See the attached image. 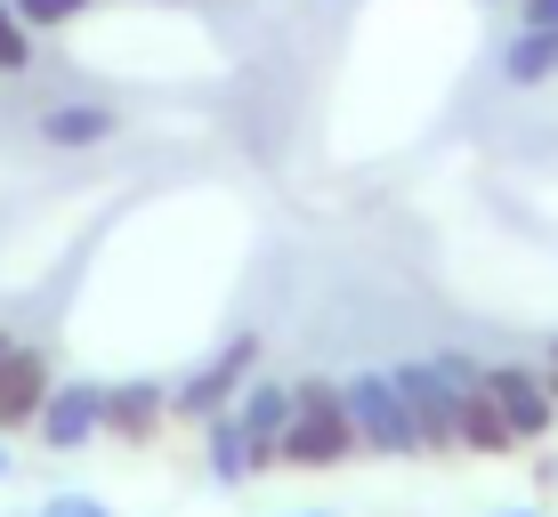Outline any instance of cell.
<instances>
[{
    "label": "cell",
    "mask_w": 558,
    "mask_h": 517,
    "mask_svg": "<svg viewBox=\"0 0 558 517\" xmlns=\"http://www.w3.org/2000/svg\"><path fill=\"white\" fill-rule=\"evenodd\" d=\"M494 517H543V509H494Z\"/></svg>",
    "instance_id": "ffe728a7"
},
{
    "label": "cell",
    "mask_w": 558,
    "mask_h": 517,
    "mask_svg": "<svg viewBox=\"0 0 558 517\" xmlns=\"http://www.w3.org/2000/svg\"><path fill=\"white\" fill-rule=\"evenodd\" d=\"M9 348H16V332H0V364H9Z\"/></svg>",
    "instance_id": "d6986e66"
},
{
    "label": "cell",
    "mask_w": 558,
    "mask_h": 517,
    "mask_svg": "<svg viewBox=\"0 0 558 517\" xmlns=\"http://www.w3.org/2000/svg\"><path fill=\"white\" fill-rule=\"evenodd\" d=\"M292 517H324V509H292Z\"/></svg>",
    "instance_id": "44dd1931"
},
{
    "label": "cell",
    "mask_w": 558,
    "mask_h": 517,
    "mask_svg": "<svg viewBox=\"0 0 558 517\" xmlns=\"http://www.w3.org/2000/svg\"><path fill=\"white\" fill-rule=\"evenodd\" d=\"M349 420H356V453H389V461L421 453V429H413V405L397 389V372H356L349 380Z\"/></svg>",
    "instance_id": "7a4b0ae2"
},
{
    "label": "cell",
    "mask_w": 558,
    "mask_h": 517,
    "mask_svg": "<svg viewBox=\"0 0 558 517\" xmlns=\"http://www.w3.org/2000/svg\"><path fill=\"white\" fill-rule=\"evenodd\" d=\"M543 380H550V396H558V340L543 348Z\"/></svg>",
    "instance_id": "ac0fdd59"
},
{
    "label": "cell",
    "mask_w": 558,
    "mask_h": 517,
    "mask_svg": "<svg viewBox=\"0 0 558 517\" xmlns=\"http://www.w3.org/2000/svg\"><path fill=\"white\" fill-rule=\"evenodd\" d=\"M252 372H259V332H235L210 364H195V372L170 389V420H195V429H203L210 413H227L243 396V380H252Z\"/></svg>",
    "instance_id": "3957f363"
},
{
    "label": "cell",
    "mask_w": 558,
    "mask_h": 517,
    "mask_svg": "<svg viewBox=\"0 0 558 517\" xmlns=\"http://www.w3.org/2000/svg\"><path fill=\"white\" fill-rule=\"evenodd\" d=\"M437 364H446V380H453L461 453H510L518 436H510V420H502V405H494V389H486V364H470V356H437Z\"/></svg>",
    "instance_id": "8992f818"
},
{
    "label": "cell",
    "mask_w": 558,
    "mask_h": 517,
    "mask_svg": "<svg viewBox=\"0 0 558 517\" xmlns=\"http://www.w3.org/2000/svg\"><path fill=\"white\" fill-rule=\"evenodd\" d=\"M0 477H9V453H0Z\"/></svg>",
    "instance_id": "7402d4cb"
},
{
    "label": "cell",
    "mask_w": 558,
    "mask_h": 517,
    "mask_svg": "<svg viewBox=\"0 0 558 517\" xmlns=\"http://www.w3.org/2000/svg\"><path fill=\"white\" fill-rule=\"evenodd\" d=\"M518 16H526V25H543V33H558V0H518Z\"/></svg>",
    "instance_id": "e0dca14e"
},
{
    "label": "cell",
    "mask_w": 558,
    "mask_h": 517,
    "mask_svg": "<svg viewBox=\"0 0 558 517\" xmlns=\"http://www.w3.org/2000/svg\"><path fill=\"white\" fill-rule=\"evenodd\" d=\"M16 16H25L33 33H65V25H82L89 16V0H9Z\"/></svg>",
    "instance_id": "9a60e30c"
},
{
    "label": "cell",
    "mask_w": 558,
    "mask_h": 517,
    "mask_svg": "<svg viewBox=\"0 0 558 517\" xmlns=\"http://www.w3.org/2000/svg\"><path fill=\"white\" fill-rule=\"evenodd\" d=\"M502 73H510L518 89H543V82H558V33H543V25L510 33V49H502Z\"/></svg>",
    "instance_id": "7c38bea8"
},
{
    "label": "cell",
    "mask_w": 558,
    "mask_h": 517,
    "mask_svg": "<svg viewBox=\"0 0 558 517\" xmlns=\"http://www.w3.org/2000/svg\"><path fill=\"white\" fill-rule=\"evenodd\" d=\"M33 436L49 453H82L89 436H106V380H57L41 420H33Z\"/></svg>",
    "instance_id": "52a82bcc"
},
{
    "label": "cell",
    "mask_w": 558,
    "mask_h": 517,
    "mask_svg": "<svg viewBox=\"0 0 558 517\" xmlns=\"http://www.w3.org/2000/svg\"><path fill=\"white\" fill-rule=\"evenodd\" d=\"M162 420H170V389H154V380L106 389V436H113V445H154Z\"/></svg>",
    "instance_id": "30bf717a"
},
{
    "label": "cell",
    "mask_w": 558,
    "mask_h": 517,
    "mask_svg": "<svg viewBox=\"0 0 558 517\" xmlns=\"http://www.w3.org/2000/svg\"><path fill=\"white\" fill-rule=\"evenodd\" d=\"M235 420H243V436H252V461H259V469H283V429H292V380H267V372H252V380H243V396H235Z\"/></svg>",
    "instance_id": "ba28073f"
},
{
    "label": "cell",
    "mask_w": 558,
    "mask_h": 517,
    "mask_svg": "<svg viewBox=\"0 0 558 517\" xmlns=\"http://www.w3.org/2000/svg\"><path fill=\"white\" fill-rule=\"evenodd\" d=\"M397 389L413 405V429H421V453H461V413H453V380L437 356H413L397 364Z\"/></svg>",
    "instance_id": "277c9868"
},
{
    "label": "cell",
    "mask_w": 558,
    "mask_h": 517,
    "mask_svg": "<svg viewBox=\"0 0 558 517\" xmlns=\"http://www.w3.org/2000/svg\"><path fill=\"white\" fill-rule=\"evenodd\" d=\"M41 517H113V509L98 502V493H49V502H41Z\"/></svg>",
    "instance_id": "2e32d148"
},
{
    "label": "cell",
    "mask_w": 558,
    "mask_h": 517,
    "mask_svg": "<svg viewBox=\"0 0 558 517\" xmlns=\"http://www.w3.org/2000/svg\"><path fill=\"white\" fill-rule=\"evenodd\" d=\"M49 389H57V372H49V356L33 348V340H16L9 364H0V436H16V429H33L49 405Z\"/></svg>",
    "instance_id": "9c48e42d"
},
{
    "label": "cell",
    "mask_w": 558,
    "mask_h": 517,
    "mask_svg": "<svg viewBox=\"0 0 558 517\" xmlns=\"http://www.w3.org/2000/svg\"><path fill=\"white\" fill-rule=\"evenodd\" d=\"M356 453V420L340 380H292V429H283V469H332Z\"/></svg>",
    "instance_id": "6da1fadb"
},
{
    "label": "cell",
    "mask_w": 558,
    "mask_h": 517,
    "mask_svg": "<svg viewBox=\"0 0 558 517\" xmlns=\"http://www.w3.org/2000/svg\"><path fill=\"white\" fill-rule=\"evenodd\" d=\"M9 73H33V25L0 0V82H9Z\"/></svg>",
    "instance_id": "5bb4252c"
},
{
    "label": "cell",
    "mask_w": 558,
    "mask_h": 517,
    "mask_svg": "<svg viewBox=\"0 0 558 517\" xmlns=\"http://www.w3.org/2000/svg\"><path fill=\"white\" fill-rule=\"evenodd\" d=\"M203 469L219 477V485H252V477H259V461H252V436H243L235 405L203 420Z\"/></svg>",
    "instance_id": "8fae6325"
},
{
    "label": "cell",
    "mask_w": 558,
    "mask_h": 517,
    "mask_svg": "<svg viewBox=\"0 0 558 517\" xmlns=\"http://www.w3.org/2000/svg\"><path fill=\"white\" fill-rule=\"evenodd\" d=\"M486 389H494V405H502L518 445H543L558 429V396H550L543 364H486Z\"/></svg>",
    "instance_id": "5b68a950"
},
{
    "label": "cell",
    "mask_w": 558,
    "mask_h": 517,
    "mask_svg": "<svg viewBox=\"0 0 558 517\" xmlns=\"http://www.w3.org/2000/svg\"><path fill=\"white\" fill-rule=\"evenodd\" d=\"M41 138L49 146H106L113 138V106H89V98L82 106H49L41 113Z\"/></svg>",
    "instance_id": "4fadbf2b"
}]
</instances>
